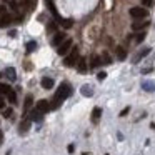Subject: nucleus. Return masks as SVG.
<instances>
[{"label":"nucleus","mask_w":155,"mask_h":155,"mask_svg":"<svg viewBox=\"0 0 155 155\" xmlns=\"http://www.w3.org/2000/svg\"><path fill=\"white\" fill-rule=\"evenodd\" d=\"M72 95V87L70 84H67V82H64V84H60V87L57 88V92H55V97H54V105H52V108H57L60 107V104L65 100V98H68Z\"/></svg>","instance_id":"f257e3e1"},{"label":"nucleus","mask_w":155,"mask_h":155,"mask_svg":"<svg viewBox=\"0 0 155 155\" xmlns=\"http://www.w3.org/2000/svg\"><path fill=\"white\" fill-rule=\"evenodd\" d=\"M78 48L75 47V48H72V52L65 57V60H64V64H65V67H75L77 65V62H78Z\"/></svg>","instance_id":"f03ea898"},{"label":"nucleus","mask_w":155,"mask_h":155,"mask_svg":"<svg viewBox=\"0 0 155 155\" xmlns=\"http://www.w3.org/2000/svg\"><path fill=\"white\" fill-rule=\"evenodd\" d=\"M130 17L135 18V20H142V18L148 17V10L143 7H132L130 8Z\"/></svg>","instance_id":"7ed1b4c3"},{"label":"nucleus","mask_w":155,"mask_h":155,"mask_svg":"<svg viewBox=\"0 0 155 155\" xmlns=\"http://www.w3.org/2000/svg\"><path fill=\"white\" fill-rule=\"evenodd\" d=\"M72 44H74V42H72V38H65V40L58 45L57 54L58 55H67L68 52H70V48H72Z\"/></svg>","instance_id":"20e7f679"},{"label":"nucleus","mask_w":155,"mask_h":155,"mask_svg":"<svg viewBox=\"0 0 155 155\" xmlns=\"http://www.w3.org/2000/svg\"><path fill=\"white\" fill-rule=\"evenodd\" d=\"M35 108H37L38 112H42V114H47L52 107H50V104H48V100H44V98H42V100L37 102V107Z\"/></svg>","instance_id":"39448f33"},{"label":"nucleus","mask_w":155,"mask_h":155,"mask_svg":"<svg viewBox=\"0 0 155 155\" xmlns=\"http://www.w3.org/2000/svg\"><path fill=\"white\" fill-rule=\"evenodd\" d=\"M65 38H67V37H65L64 32H58V34H55V37L52 38V45H54V47H58V45L65 40Z\"/></svg>","instance_id":"423d86ee"},{"label":"nucleus","mask_w":155,"mask_h":155,"mask_svg":"<svg viewBox=\"0 0 155 155\" xmlns=\"http://www.w3.org/2000/svg\"><path fill=\"white\" fill-rule=\"evenodd\" d=\"M148 54H150V47H145L143 50H140V52H138V54L134 57V64H137V62H140L142 58H143V57H147Z\"/></svg>","instance_id":"0eeeda50"},{"label":"nucleus","mask_w":155,"mask_h":155,"mask_svg":"<svg viewBox=\"0 0 155 155\" xmlns=\"http://www.w3.org/2000/svg\"><path fill=\"white\" fill-rule=\"evenodd\" d=\"M40 84H42V87H44L45 90H50V88H54V84H55V82H54V78H50V77H44Z\"/></svg>","instance_id":"6e6552de"},{"label":"nucleus","mask_w":155,"mask_h":155,"mask_svg":"<svg viewBox=\"0 0 155 155\" xmlns=\"http://www.w3.org/2000/svg\"><path fill=\"white\" fill-rule=\"evenodd\" d=\"M142 88L145 92H155V82L153 80H143L142 82Z\"/></svg>","instance_id":"1a4fd4ad"},{"label":"nucleus","mask_w":155,"mask_h":155,"mask_svg":"<svg viewBox=\"0 0 155 155\" xmlns=\"http://www.w3.org/2000/svg\"><path fill=\"white\" fill-rule=\"evenodd\" d=\"M12 24V17L8 14H2L0 15V28L2 27H7V25Z\"/></svg>","instance_id":"9d476101"},{"label":"nucleus","mask_w":155,"mask_h":155,"mask_svg":"<svg viewBox=\"0 0 155 155\" xmlns=\"http://www.w3.org/2000/svg\"><path fill=\"white\" fill-rule=\"evenodd\" d=\"M100 117H102V108L100 107H95L94 110H92V122H94V124H98Z\"/></svg>","instance_id":"9b49d317"},{"label":"nucleus","mask_w":155,"mask_h":155,"mask_svg":"<svg viewBox=\"0 0 155 155\" xmlns=\"http://www.w3.org/2000/svg\"><path fill=\"white\" fill-rule=\"evenodd\" d=\"M115 55H117L118 60H125L127 58V52L124 47H115Z\"/></svg>","instance_id":"f8f14e48"},{"label":"nucleus","mask_w":155,"mask_h":155,"mask_svg":"<svg viewBox=\"0 0 155 155\" xmlns=\"http://www.w3.org/2000/svg\"><path fill=\"white\" fill-rule=\"evenodd\" d=\"M45 2H47V7L50 8V12H52V14H54V17L60 20V17H58V12H57V8H55V4H54V0H45Z\"/></svg>","instance_id":"ddd939ff"},{"label":"nucleus","mask_w":155,"mask_h":155,"mask_svg":"<svg viewBox=\"0 0 155 155\" xmlns=\"http://www.w3.org/2000/svg\"><path fill=\"white\" fill-rule=\"evenodd\" d=\"M77 68H78V72H80V74H85V72H87V62H85V58H78Z\"/></svg>","instance_id":"4468645a"},{"label":"nucleus","mask_w":155,"mask_h":155,"mask_svg":"<svg viewBox=\"0 0 155 155\" xmlns=\"http://www.w3.org/2000/svg\"><path fill=\"white\" fill-rule=\"evenodd\" d=\"M148 27V22L145 20V22H134V24H132V28H134V30H142V28H147Z\"/></svg>","instance_id":"2eb2a0df"},{"label":"nucleus","mask_w":155,"mask_h":155,"mask_svg":"<svg viewBox=\"0 0 155 155\" xmlns=\"http://www.w3.org/2000/svg\"><path fill=\"white\" fill-rule=\"evenodd\" d=\"M80 92H82V95H84V97H92V95H94V90H92L90 85H84Z\"/></svg>","instance_id":"dca6fc26"},{"label":"nucleus","mask_w":155,"mask_h":155,"mask_svg":"<svg viewBox=\"0 0 155 155\" xmlns=\"http://www.w3.org/2000/svg\"><path fill=\"white\" fill-rule=\"evenodd\" d=\"M30 122H32L30 118H25V120L22 122V124H20V134H25V132L30 128Z\"/></svg>","instance_id":"f3484780"},{"label":"nucleus","mask_w":155,"mask_h":155,"mask_svg":"<svg viewBox=\"0 0 155 155\" xmlns=\"http://www.w3.org/2000/svg\"><path fill=\"white\" fill-rule=\"evenodd\" d=\"M22 4L25 5V8H27V10H34L35 5H37V0H24Z\"/></svg>","instance_id":"a211bd4d"},{"label":"nucleus","mask_w":155,"mask_h":155,"mask_svg":"<svg viewBox=\"0 0 155 155\" xmlns=\"http://www.w3.org/2000/svg\"><path fill=\"white\" fill-rule=\"evenodd\" d=\"M30 120H34V122H40V120H42V112H38L37 108H35V110L30 114Z\"/></svg>","instance_id":"6ab92c4d"},{"label":"nucleus","mask_w":155,"mask_h":155,"mask_svg":"<svg viewBox=\"0 0 155 155\" xmlns=\"http://www.w3.org/2000/svg\"><path fill=\"white\" fill-rule=\"evenodd\" d=\"M7 98H8V102H10V104H15V102H17V95H15V92L12 90H8V94H7Z\"/></svg>","instance_id":"aec40b11"},{"label":"nucleus","mask_w":155,"mask_h":155,"mask_svg":"<svg viewBox=\"0 0 155 155\" xmlns=\"http://www.w3.org/2000/svg\"><path fill=\"white\" fill-rule=\"evenodd\" d=\"M100 64H102V62H100V57H97V55H94V57H92V62H90V65L95 68V67H98Z\"/></svg>","instance_id":"412c9836"},{"label":"nucleus","mask_w":155,"mask_h":155,"mask_svg":"<svg viewBox=\"0 0 155 155\" xmlns=\"http://www.w3.org/2000/svg\"><path fill=\"white\" fill-rule=\"evenodd\" d=\"M60 24H62V27H64V28H70L72 25H74V22H72L70 18H65V20H60Z\"/></svg>","instance_id":"4be33fe9"},{"label":"nucleus","mask_w":155,"mask_h":155,"mask_svg":"<svg viewBox=\"0 0 155 155\" xmlns=\"http://www.w3.org/2000/svg\"><path fill=\"white\" fill-rule=\"evenodd\" d=\"M35 48H37V42H35V40H30V42L27 44V52H34Z\"/></svg>","instance_id":"5701e85b"},{"label":"nucleus","mask_w":155,"mask_h":155,"mask_svg":"<svg viewBox=\"0 0 155 155\" xmlns=\"http://www.w3.org/2000/svg\"><path fill=\"white\" fill-rule=\"evenodd\" d=\"M32 102H34L32 95H27V97H25V110H28V107L32 105Z\"/></svg>","instance_id":"b1692460"},{"label":"nucleus","mask_w":155,"mask_h":155,"mask_svg":"<svg viewBox=\"0 0 155 155\" xmlns=\"http://www.w3.org/2000/svg\"><path fill=\"white\" fill-rule=\"evenodd\" d=\"M7 75L10 77V80H15V70L14 68H7Z\"/></svg>","instance_id":"393cba45"},{"label":"nucleus","mask_w":155,"mask_h":155,"mask_svg":"<svg viewBox=\"0 0 155 155\" xmlns=\"http://www.w3.org/2000/svg\"><path fill=\"white\" fill-rule=\"evenodd\" d=\"M8 90H10V87H8V85H0V92H2L4 95H7Z\"/></svg>","instance_id":"a878e982"},{"label":"nucleus","mask_w":155,"mask_h":155,"mask_svg":"<svg viewBox=\"0 0 155 155\" xmlns=\"http://www.w3.org/2000/svg\"><path fill=\"white\" fill-rule=\"evenodd\" d=\"M97 78H98V82L105 80V78H107V74H105V72H98V74H97Z\"/></svg>","instance_id":"bb28decb"},{"label":"nucleus","mask_w":155,"mask_h":155,"mask_svg":"<svg viewBox=\"0 0 155 155\" xmlns=\"http://www.w3.org/2000/svg\"><path fill=\"white\" fill-rule=\"evenodd\" d=\"M12 114H14V112H12V108H5V112H4V117H5V118H8Z\"/></svg>","instance_id":"cd10ccee"},{"label":"nucleus","mask_w":155,"mask_h":155,"mask_svg":"<svg viewBox=\"0 0 155 155\" xmlns=\"http://www.w3.org/2000/svg\"><path fill=\"white\" fill-rule=\"evenodd\" d=\"M143 38H145V34H138V35H137V38H135V42H137V44H140V42L143 40Z\"/></svg>","instance_id":"c85d7f7f"},{"label":"nucleus","mask_w":155,"mask_h":155,"mask_svg":"<svg viewBox=\"0 0 155 155\" xmlns=\"http://www.w3.org/2000/svg\"><path fill=\"white\" fill-rule=\"evenodd\" d=\"M128 112H130V107H125V108H124V110H122V112H120V117H125V115H127V114H128Z\"/></svg>","instance_id":"c756f323"},{"label":"nucleus","mask_w":155,"mask_h":155,"mask_svg":"<svg viewBox=\"0 0 155 155\" xmlns=\"http://www.w3.org/2000/svg\"><path fill=\"white\" fill-rule=\"evenodd\" d=\"M104 60H105V64H112V60H110V57H108L107 54H104Z\"/></svg>","instance_id":"7c9ffc66"},{"label":"nucleus","mask_w":155,"mask_h":155,"mask_svg":"<svg viewBox=\"0 0 155 155\" xmlns=\"http://www.w3.org/2000/svg\"><path fill=\"white\" fill-rule=\"evenodd\" d=\"M5 107V102H4V98L0 97V108H4Z\"/></svg>","instance_id":"2f4dec72"},{"label":"nucleus","mask_w":155,"mask_h":155,"mask_svg":"<svg viewBox=\"0 0 155 155\" xmlns=\"http://www.w3.org/2000/svg\"><path fill=\"white\" fill-rule=\"evenodd\" d=\"M152 2H153V0H143V4H145V5H148V7L152 5Z\"/></svg>","instance_id":"473e14b6"},{"label":"nucleus","mask_w":155,"mask_h":155,"mask_svg":"<svg viewBox=\"0 0 155 155\" xmlns=\"http://www.w3.org/2000/svg\"><path fill=\"white\" fill-rule=\"evenodd\" d=\"M152 72V68H143V70H142V74H150Z\"/></svg>","instance_id":"72a5a7b5"},{"label":"nucleus","mask_w":155,"mask_h":155,"mask_svg":"<svg viewBox=\"0 0 155 155\" xmlns=\"http://www.w3.org/2000/svg\"><path fill=\"white\" fill-rule=\"evenodd\" d=\"M2 14H5V7H4V5H0V15H2Z\"/></svg>","instance_id":"f704fd0d"},{"label":"nucleus","mask_w":155,"mask_h":155,"mask_svg":"<svg viewBox=\"0 0 155 155\" xmlns=\"http://www.w3.org/2000/svg\"><path fill=\"white\" fill-rule=\"evenodd\" d=\"M0 143H2V132H0Z\"/></svg>","instance_id":"c9c22d12"},{"label":"nucleus","mask_w":155,"mask_h":155,"mask_svg":"<svg viewBox=\"0 0 155 155\" xmlns=\"http://www.w3.org/2000/svg\"><path fill=\"white\" fill-rule=\"evenodd\" d=\"M4 2H10V0H4Z\"/></svg>","instance_id":"e433bc0d"},{"label":"nucleus","mask_w":155,"mask_h":155,"mask_svg":"<svg viewBox=\"0 0 155 155\" xmlns=\"http://www.w3.org/2000/svg\"><path fill=\"white\" fill-rule=\"evenodd\" d=\"M0 77H2V75H0Z\"/></svg>","instance_id":"4c0bfd02"}]
</instances>
